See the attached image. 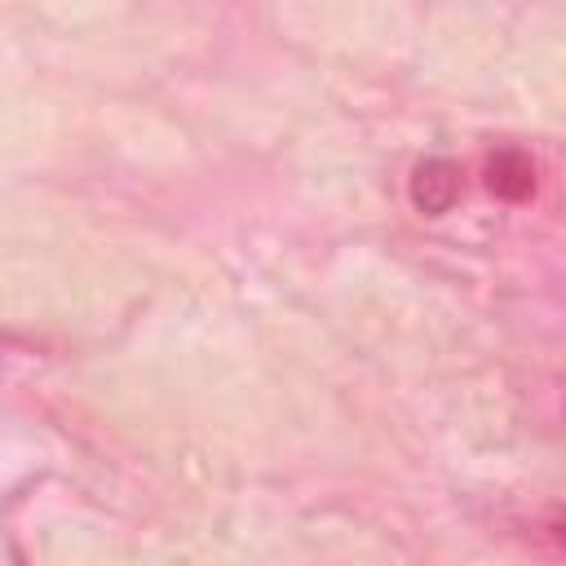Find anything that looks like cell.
<instances>
[{
	"label": "cell",
	"instance_id": "cell-1",
	"mask_svg": "<svg viewBox=\"0 0 566 566\" xmlns=\"http://www.w3.org/2000/svg\"><path fill=\"white\" fill-rule=\"evenodd\" d=\"M460 199V168L451 159H424L411 172V203L424 217H442L451 212V203Z\"/></svg>",
	"mask_w": 566,
	"mask_h": 566
},
{
	"label": "cell",
	"instance_id": "cell-2",
	"mask_svg": "<svg viewBox=\"0 0 566 566\" xmlns=\"http://www.w3.org/2000/svg\"><path fill=\"white\" fill-rule=\"evenodd\" d=\"M486 186L500 195V199H526L535 190V164L522 155V150H500L491 155L486 164Z\"/></svg>",
	"mask_w": 566,
	"mask_h": 566
}]
</instances>
